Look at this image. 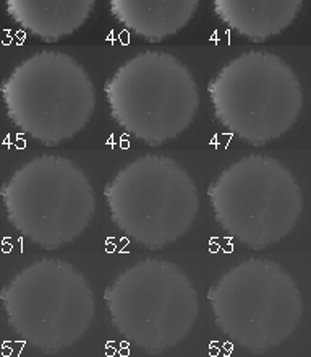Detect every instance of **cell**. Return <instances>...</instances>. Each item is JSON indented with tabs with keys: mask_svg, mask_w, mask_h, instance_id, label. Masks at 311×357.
<instances>
[{
	"mask_svg": "<svg viewBox=\"0 0 311 357\" xmlns=\"http://www.w3.org/2000/svg\"><path fill=\"white\" fill-rule=\"evenodd\" d=\"M207 299L217 328L251 354L285 343L303 317L302 291L292 275L266 259L230 268L211 287Z\"/></svg>",
	"mask_w": 311,
	"mask_h": 357,
	"instance_id": "6da1fadb",
	"label": "cell"
},
{
	"mask_svg": "<svg viewBox=\"0 0 311 357\" xmlns=\"http://www.w3.org/2000/svg\"><path fill=\"white\" fill-rule=\"evenodd\" d=\"M104 299L113 328L147 354L175 348L195 328L200 297L182 268L146 259L120 273Z\"/></svg>",
	"mask_w": 311,
	"mask_h": 357,
	"instance_id": "7a4b0ae2",
	"label": "cell"
},
{
	"mask_svg": "<svg viewBox=\"0 0 311 357\" xmlns=\"http://www.w3.org/2000/svg\"><path fill=\"white\" fill-rule=\"evenodd\" d=\"M8 326L44 354L78 343L91 328L96 297L80 270L58 259H42L17 273L3 287Z\"/></svg>",
	"mask_w": 311,
	"mask_h": 357,
	"instance_id": "3957f363",
	"label": "cell"
},
{
	"mask_svg": "<svg viewBox=\"0 0 311 357\" xmlns=\"http://www.w3.org/2000/svg\"><path fill=\"white\" fill-rule=\"evenodd\" d=\"M209 96L221 126L253 146L285 135L303 109L297 73L266 51H248L222 67L211 82Z\"/></svg>",
	"mask_w": 311,
	"mask_h": 357,
	"instance_id": "277c9868",
	"label": "cell"
},
{
	"mask_svg": "<svg viewBox=\"0 0 311 357\" xmlns=\"http://www.w3.org/2000/svg\"><path fill=\"white\" fill-rule=\"evenodd\" d=\"M209 198L219 227L253 250L285 239L303 213V193L292 171L264 155L245 156L222 171Z\"/></svg>",
	"mask_w": 311,
	"mask_h": 357,
	"instance_id": "5b68a950",
	"label": "cell"
},
{
	"mask_svg": "<svg viewBox=\"0 0 311 357\" xmlns=\"http://www.w3.org/2000/svg\"><path fill=\"white\" fill-rule=\"evenodd\" d=\"M106 198L117 229L150 250L184 237L200 211L198 187L189 171L162 155H145L118 171Z\"/></svg>",
	"mask_w": 311,
	"mask_h": 357,
	"instance_id": "8992f818",
	"label": "cell"
},
{
	"mask_svg": "<svg viewBox=\"0 0 311 357\" xmlns=\"http://www.w3.org/2000/svg\"><path fill=\"white\" fill-rule=\"evenodd\" d=\"M106 94L117 126L150 146L182 135L200 107V89L189 67L162 51H145L118 67Z\"/></svg>",
	"mask_w": 311,
	"mask_h": 357,
	"instance_id": "52a82bcc",
	"label": "cell"
},
{
	"mask_svg": "<svg viewBox=\"0 0 311 357\" xmlns=\"http://www.w3.org/2000/svg\"><path fill=\"white\" fill-rule=\"evenodd\" d=\"M2 96L13 126L47 146L80 133L96 107V89L85 67L58 51H41L15 67Z\"/></svg>",
	"mask_w": 311,
	"mask_h": 357,
	"instance_id": "ba28073f",
	"label": "cell"
},
{
	"mask_svg": "<svg viewBox=\"0 0 311 357\" xmlns=\"http://www.w3.org/2000/svg\"><path fill=\"white\" fill-rule=\"evenodd\" d=\"M8 222L46 250L80 237L95 216L90 178L65 156L41 155L23 165L2 187Z\"/></svg>",
	"mask_w": 311,
	"mask_h": 357,
	"instance_id": "9c48e42d",
	"label": "cell"
},
{
	"mask_svg": "<svg viewBox=\"0 0 311 357\" xmlns=\"http://www.w3.org/2000/svg\"><path fill=\"white\" fill-rule=\"evenodd\" d=\"M96 0H5L10 18L24 31L56 43L80 29Z\"/></svg>",
	"mask_w": 311,
	"mask_h": 357,
	"instance_id": "30bf717a",
	"label": "cell"
},
{
	"mask_svg": "<svg viewBox=\"0 0 311 357\" xmlns=\"http://www.w3.org/2000/svg\"><path fill=\"white\" fill-rule=\"evenodd\" d=\"M109 3L113 18L128 31L159 43L191 22L200 0H109Z\"/></svg>",
	"mask_w": 311,
	"mask_h": 357,
	"instance_id": "8fae6325",
	"label": "cell"
},
{
	"mask_svg": "<svg viewBox=\"0 0 311 357\" xmlns=\"http://www.w3.org/2000/svg\"><path fill=\"white\" fill-rule=\"evenodd\" d=\"M217 18L250 41L263 43L285 31L303 0H212Z\"/></svg>",
	"mask_w": 311,
	"mask_h": 357,
	"instance_id": "7c38bea8",
	"label": "cell"
}]
</instances>
